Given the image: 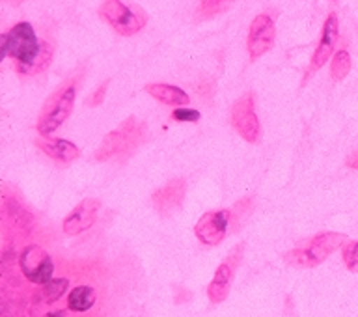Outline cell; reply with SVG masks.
Instances as JSON below:
<instances>
[{
	"label": "cell",
	"mask_w": 358,
	"mask_h": 317,
	"mask_svg": "<svg viewBox=\"0 0 358 317\" xmlns=\"http://www.w3.org/2000/svg\"><path fill=\"white\" fill-rule=\"evenodd\" d=\"M144 90L145 94H150L153 99L170 106H183L190 101L187 92H183V90L178 88V86H172V84L166 83H150L145 84Z\"/></svg>",
	"instance_id": "cell-15"
},
{
	"label": "cell",
	"mask_w": 358,
	"mask_h": 317,
	"mask_svg": "<svg viewBox=\"0 0 358 317\" xmlns=\"http://www.w3.org/2000/svg\"><path fill=\"white\" fill-rule=\"evenodd\" d=\"M338 34H340V22H338V15L336 13H330L327 19H324L323 32H321V39H319L317 49L313 50L312 60H310V66H308L306 78L312 75V73L319 71L321 67L329 62V58L334 55L336 41H338Z\"/></svg>",
	"instance_id": "cell-11"
},
{
	"label": "cell",
	"mask_w": 358,
	"mask_h": 317,
	"mask_svg": "<svg viewBox=\"0 0 358 317\" xmlns=\"http://www.w3.org/2000/svg\"><path fill=\"white\" fill-rule=\"evenodd\" d=\"M274 39H276V28H274L273 19L267 13L257 15L252 21L248 39H246V49H248L250 60H257L263 55H267L274 47Z\"/></svg>",
	"instance_id": "cell-10"
},
{
	"label": "cell",
	"mask_w": 358,
	"mask_h": 317,
	"mask_svg": "<svg viewBox=\"0 0 358 317\" xmlns=\"http://www.w3.org/2000/svg\"><path fill=\"white\" fill-rule=\"evenodd\" d=\"M198 90H200V95L203 97L206 101H209L213 97V84L211 83H201L200 86H198Z\"/></svg>",
	"instance_id": "cell-23"
},
{
	"label": "cell",
	"mask_w": 358,
	"mask_h": 317,
	"mask_svg": "<svg viewBox=\"0 0 358 317\" xmlns=\"http://www.w3.org/2000/svg\"><path fill=\"white\" fill-rule=\"evenodd\" d=\"M36 144H38V148L43 151L45 155H49L52 161L60 162V164H69V162L77 161L78 157H80V150L73 142H69V140L45 136V139L36 140Z\"/></svg>",
	"instance_id": "cell-14"
},
{
	"label": "cell",
	"mask_w": 358,
	"mask_h": 317,
	"mask_svg": "<svg viewBox=\"0 0 358 317\" xmlns=\"http://www.w3.org/2000/svg\"><path fill=\"white\" fill-rule=\"evenodd\" d=\"M172 118L176 120V122H198L200 120V112L198 111H189V108H176V111L172 112Z\"/></svg>",
	"instance_id": "cell-21"
},
{
	"label": "cell",
	"mask_w": 358,
	"mask_h": 317,
	"mask_svg": "<svg viewBox=\"0 0 358 317\" xmlns=\"http://www.w3.org/2000/svg\"><path fill=\"white\" fill-rule=\"evenodd\" d=\"M351 71V56H349V50L340 49L332 56V64H330V77L332 80H343V78L349 75Z\"/></svg>",
	"instance_id": "cell-18"
},
{
	"label": "cell",
	"mask_w": 358,
	"mask_h": 317,
	"mask_svg": "<svg viewBox=\"0 0 358 317\" xmlns=\"http://www.w3.org/2000/svg\"><path fill=\"white\" fill-rule=\"evenodd\" d=\"M101 202L95 198H86L73 209L62 224L64 234L67 235H78L90 230L97 220V211H99Z\"/></svg>",
	"instance_id": "cell-12"
},
{
	"label": "cell",
	"mask_w": 358,
	"mask_h": 317,
	"mask_svg": "<svg viewBox=\"0 0 358 317\" xmlns=\"http://www.w3.org/2000/svg\"><path fill=\"white\" fill-rule=\"evenodd\" d=\"M80 80H83L80 75L67 80L64 86H60L49 99L45 101L41 114H39L38 125H36L41 136H49L50 133H55L56 129L69 118V114L73 112V106H75V97H77Z\"/></svg>",
	"instance_id": "cell-2"
},
{
	"label": "cell",
	"mask_w": 358,
	"mask_h": 317,
	"mask_svg": "<svg viewBox=\"0 0 358 317\" xmlns=\"http://www.w3.org/2000/svg\"><path fill=\"white\" fill-rule=\"evenodd\" d=\"M2 58L10 56L15 60V69L22 77L38 75V60L41 56L36 32L30 22L21 21L2 36Z\"/></svg>",
	"instance_id": "cell-1"
},
{
	"label": "cell",
	"mask_w": 358,
	"mask_h": 317,
	"mask_svg": "<svg viewBox=\"0 0 358 317\" xmlns=\"http://www.w3.org/2000/svg\"><path fill=\"white\" fill-rule=\"evenodd\" d=\"M22 274L27 276L34 284H47L52 280V271H55V263L50 256L41 248V246H28L21 254L19 260Z\"/></svg>",
	"instance_id": "cell-9"
},
{
	"label": "cell",
	"mask_w": 358,
	"mask_h": 317,
	"mask_svg": "<svg viewBox=\"0 0 358 317\" xmlns=\"http://www.w3.org/2000/svg\"><path fill=\"white\" fill-rule=\"evenodd\" d=\"M145 139L144 123L136 118H127L125 122L106 134L101 142L99 150L95 151V161H110L114 157H127L138 148Z\"/></svg>",
	"instance_id": "cell-4"
},
{
	"label": "cell",
	"mask_w": 358,
	"mask_h": 317,
	"mask_svg": "<svg viewBox=\"0 0 358 317\" xmlns=\"http://www.w3.org/2000/svg\"><path fill=\"white\" fill-rule=\"evenodd\" d=\"M185 192H187L185 179H172L151 196V202H153V207L157 211L168 217L181 207L185 200Z\"/></svg>",
	"instance_id": "cell-13"
},
{
	"label": "cell",
	"mask_w": 358,
	"mask_h": 317,
	"mask_svg": "<svg viewBox=\"0 0 358 317\" xmlns=\"http://www.w3.org/2000/svg\"><path fill=\"white\" fill-rule=\"evenodd\" d=\"M341 260L351 273H358V241H349L343 245Z\"/></svg>",
	"instance_id": "cell-20"
},
{
	"label": "cell",
	"mask_w": 358,
	"mask_h": 317,
	"mask_svg": "<svg viewBox=\"0 0 358 317\" xmlns=\"http://www.w3.org/2000/svg\"><path fill=\"white\" fill-rule=\"evenodd\" d=\"M231 125L237 133L250 144H256L262 134L259 120L256 114V101L254 94H245L239 101H235L231 108Z\"/></svg>",
	"instance_id": "cell-6"
},
{
	"label": "cell",
	"mask_w": 358,
	"mask_h": 317,
	"mask_svg": "<svg viewBox=\"0 0 358 317\" xmlns=\"http://www.w3.org/2000/svg\"><path fill=\"white\" fill-rule=\"evenodd\" d=\"M99 17L125 38L138 34L148 22V15L142 8L123 4L122 0H105L99 6Z\"/></svg>",
	"instance_id": "cell-5"
},
{
	"label": "cell",
	"mask_w": 358,
	"mask_h": 317,
	"mask_svg": "<svg viewBox=\"0 0 358 317\" xmlns=\"http://www.w3.org/2000/svg\"><path fill=\"white\" fill-rule=\"evenodd\" d=\"M347 167L351 170H358V150L352 151L351 155L347 157Z\"/></svg>",
	"instance_id": "cell-24"
},
{
	"label": "cell",
	"mask_w": 358,
	"mask_h": 317,
	"mask_svg": "<svg viewBox=\"0 0 358 317\" xmlns=\"http://www.w3.org/2000/svg\"><path fill=\"white\" fill-rule=\"evenodd\" d=\"M22 2H24V0H11V4L13 6H21Z\"/></svg>",
	"instance_id": "cell-26"
},
{
	"label": "cell",
	"mask_w": 358,
	"mask_h": 317,
	"mask_svg": "<svg viewBox=\"0 0 358 317\" xmlns=\"http://www.w3.org/2000/svg\"><path fill=\"white\" fill-rule=\"evenodd\" d=\"M229 223H231V211L229 209L203 213L198 224L194 226V235L201 245L217 246L222 243L226 234H228Z\"/></svg>",
	"instance_id": "cell-8"
},
{
	"label": "cell",
	"mask_w": 358,
	"mask_h": 317,
	"mask_svg": "<svg viewBox=\"0 0 358 317\" xmlns=\"http://www.w3.org/2000/svg\"><path fill=\"white\" fill-rule=\"evenodd\" d=\"M67 286H69V280L67 279H52L50 282L43 284L41 295H43L45 302H47V304H52V302L58 301V299L66 293Z\"/></svg>",
	"instance_id": "cell-19"
},
{
	"label": "cell",
	"mask_w": 358,
	"mask_h": 317,
	"mask_svg": "<svg viewBox=\"0 0 358 317\" xmlns=\"http://www.w3.org/2000/svg\"><path fill=\"white\" fill-rule=\"evenodd\" d=\"M347 241L345 234H336V232H323L315 235L312 239L304 241L293 251H289L284 256V260L293 267H317L332 256L338 248Z\"/></svg>",
	"instance_id": "cell-3"
},
{
	"label": "cell",
	"mask_w": 358,
	"mask_h": 317,
	"mask_svg": "<svg viewBox=\"0 0 358 317\" xmlns=\"http://www.w3.org/2000/svg\"><path fill=\"white\" fill-rule=\"evenodd\" d=\"M243 248L245 245L241 243L229 252V256L220 263V267L217 269V273L213 276L211 284L207 288V297L213 304H220L228 299L229 288H231V280H234L235 269L239 267L241 258H243Z\"/></svg>",
	"instance_id": "cell-7"
},
{
	"label": "cell",
	"mask_w": 358,
	"mask_h": 317,
	"mask_svg": "<svg viewBox=\"0 0 358 317\" xmlns=\"http://www.w3.org/2000/svg\"><path fill=\"white\" fill-rule=\"evenodd\" d=\"M235 0H201L200 6L196 8V19L198 21H206V19H213L218 13H222L234 4Z\"/></svg>",
	"instance_id": "cell-17"
},
{
	"label": "cell",
	"mask_w": 358,
	"mask_h": 317,
	"mask_svg": "<svg viewBox=\"0 0 358 317\" xmlns=\"http://www.w3.org/2000/svg\"><path fill=\"white\" fill-rule=\"evenodd\" d=\"M106 90H108V80H106V83L101 84L99 88L95 90L94 95H92V97H90L88 103H86V105H88V106H99L101 103H103V101H105Z\"/></svg>",
	"instance_id": "cell-22"
},
{
	"label": "cell",
	"mask_w": 358,
	"mask_h": 317,
	"mask_svg": "<svg viewBox=\"0 0 358 317\" xmlns=\"http://www.w3.org/2000/svg\"><path fill=\"white\" fill-rule=\"evenodd\" d=\"M95 304V291L90 286H78L67 297V307L73 312H88Z\"/></svg>",
	"instance_id": "cell-16"
},
{
	"label": "cell",
	"mask_w": 358,
	"mask_h": 317,
	"mask_svg": "<svg viewBox=\"0 0 358 317\" xmlns=\"http://www.w3.org/2000/svg\"><path fill=\"white\" fill-rule=\"evenodd\" d=\"M45 317H64V312H52V314H47Z\"/></svg>",
	"instance_id": "cell-25"
}]
</instances>
